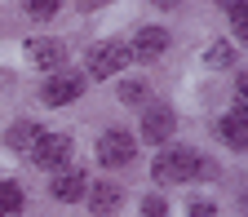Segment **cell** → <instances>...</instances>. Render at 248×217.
<instances>
[{
    "label": "cell",
    "mask_w": 248,
    "mask_h": 217,
    "mask_svg": "<svg viewBox=\"0 0 248 217\" xmlns=\"http://www.w3.org/2000/svg\"><path fill=\"white\" fill-rule=\"evenodd\" d=\"M151 173H155V182L173 186V182H191V177H213L217 164L204 160V155L191 151V146H169L164 155H155V169Z\"/></svg>",
    "instance_id": "6da1fadb"
},
{
    "label": "cell",
    "mask_w": 248,
    "mask_h": 217,
    "mask_svg": "<svg viewBox=\"0 0 248 217\" xmlns=\"http://www.w3.org/2000/svg\"><path fill=\"white\" fill-rule=\"evenodd\" d=\"M27 155H31L40 169H67V160H71V138H67V133H40L36 146H31Z\"/></svg>",
    "instance_id": "7a4b0ae2"
},
{
    "label": "cell",
    "mask_w": 248,
    "mask_h": 217,
    "mask_svg": "<svg viewBox=\"0 0 248 217\" xmlns=\"http://www.w3.org/2000/svg\"><path fill=\"white\" fill-rule=\"evenodd\" d=\"M129 49L124 45H115V40H107V45H93L89 49V76H98V80H107V76H115V71H124L129 67Z\"/></svg>",
    "instance_id": "3957f363"
},
{
    "label": "cell",
    "mask_w": 248,
    "mask_h": 217,
    "mask_svg": "<svg viewBox=\"0 0 248 217\" xmlns=\"http://www.w3.org/2000/svg\"><path fill=\"white\" fill-rule=\"evenodd\" d=\"M84 93V76L80 71H53L49 80H45V89H40V98L49 102V107H67V102H76Z\"/></svg>",
    "instance_id": "277c9868"
},
{
    "label": "cell",
    "mask_w": 248,
    "mask_h": 217,
    "mask_svg": "<svg viewBox=\"0 0 248 217\" xmlns=\"http://www.w3.org/2000/svg\"><path fill=\"white\" fill-rule=\"evenodd\" d=\"M133 155H138V142H133V133H124V129H111V133H102V142H98V160H102L107 169L129 164Z\"/></svg>",
    "instance_id": "5b68a950"
},
{
    "label": "cell",
    "mask_w": 248,
    "mask_h": 217,
    "mask_svg": "<svg viewBox=\"0 0 248 217\" xmlns=\"http://www.w3.org/2000/svg\"><path fill=\"white\" fill-rule=\"evenodd\" d=\"M173 129H177V120H173V111L164 107V102H151L146 111H142V142H169L173 138Z\"/></svg>",
    "instance_id": "8992f818"
},
{
    "label": "cell",
    "mask_w": 248,
    "mask_h": 217,
    "mask_svg": "<svg viewBox=\"0 0 248 217\" xmlns=\"http://www.w3.org/2000/svg\"><path fill=\"white\" fill-rule=\"evenodd\" d=\"M217 133H222V142H226V146H235V151H244V146H248V111H244V102H239L231 115L217 120Z\"/></svg>",
    "instance_id": "52a82bcc"
},
{
    "label": "cell",
    "mask_w": 248,
    "mask_h": 217,
    "mask_svg": "<svg viewBox=\"0 0 248 217\" xmlns=\"http://www.w3.org/2000/svg\"><path fill=\"white\" fill-rule=\"evenodd\" d=\"M84 191H89V177H84L80 169H62V173L53 177V200H62V204L84 200Z\"/></svg>",
    "instance_id": "ba28073f"
},
{
    "label": "cell",
    "mask_w": 248,
    "mask_h": 217,
    "mask_svg": "<svg viewBox=\"0 0 248 217\" xmlns=\"http://www.w3.org/2000/svg\"><path fill=\"white\" fill-rule=\"evenodd\" d=\"M164 49H169V31H164V27H142L129 53H133V58H142V62H151V58H160Z\"/></svg>",
    "instance_id": "9c48e42d"
},
{
    "label": "cell",
    "mask_w": 248,
    "mask_h": 217,
    "mask_svg": "<svg viewBox=\"0 0 248 217\" xmlns=\"http://www.w3.org/2000/svg\"><path fill=\"white\" fill-rule=\"evenodd\" d=\"M27 58L36 62V67H45V71H58L62 62H67V49H62V40H31L27 45Z\"/></svg>",
    "instance_id": "30bf717a"
},
{
    "label": "cell",
    "mask_w": 248,
    "mask_h": 217,
    "mask_svg": "<svg viewBox=\"0 0 248 217\" xmlns=\"http://www.w3.org/2000/svg\"><path fill=\"white\" fill-rule=\"evenodd\" d=\"M89 208L98 213V217L115 213V208H120V186H111V182H98V186H89Z\"/></svg>",
    "instance_id": "8fae6325"
},
{
    "label": "cell",
    "mask_w": 248,
    "mask_h": 217,
    "mask_svg": "<svg viewBox=\"0 0 248 217\" xmlns=\"http://www.w3.org/2000/svg\"><path fill=\"white\" fill-rule=\"evenodd\" d=\"M18 213H22V186L0 182V217H18Z\"/></svg>",
    "instance_id": "7c38bea8"
},
{
    "label": "cell",
    "mask_w": 248,
    "mask_h": 217,
    "mask_svg": "<svg viewBox=\"0 0 248 217\" xmlns=\"http://www.w3.org/2000/svg\"><path fill=\"white\" fill-rule=\"evenodd\" d=\"M36 138H40L36 124H14V129H9V146H14V151H31V146H36Z\"/></svg>",
    "instance_id": "4fadbf2b"
},
{
    "label": "cell",
    "mask_w": 248,
    "mask_h": 217,
    "mask_svg": "<svg viewBox=\"0 0 248 217\" xmlns=\"http://www.w3.org/2000/svg\"><path fill=\"white\" fill-rule=\"evenodd\" d=\"M204 58H208V67H231V62H235V45H226V40H213Z\"/></svg>",
    "instance_id": "5bb4252c"
},
{
    "label": "cell",
    "mask_w": 248,
    "mask_h": 217,
    "mask_svg": "<svg viewBox=\"0 0 248 217\" xmlns=\"http://www.w3.org/2000/svg\"><path fill=\"white\" fill-rule=\"evenodd\" d=\"M120 102L142 107V102H146V84H142V80H124V84H120Z\"/></svg>",
    "instance_id": "9a60e30c"
},
{
    "label": "cell",
    "mask_w": 248,
    "mask_h": 217,
    "mask_svg": "<svg viewBox=\"0 0 248 217\" xmlns=\"http://www.w3.org/2000/svg\"><path fill=\"white\" fill-rule=\"evenodd\" d=\"M231 27H235L239 40L248 36V5H244V0H231Z\"/></svg>",
    "instance_id": "2e32d148"
},
{
    "label": "cell",
    "mask_w": 248,
    "mask_h": 217,
    "mask_svg": "<svg viewBox=\"0 0 248 217\" xmlns=\"http://www.w3.org/2000/svg\"><path fill=\"white\" fill-rule=\"evenodd\" d=\"M58 5H62V0H27V14L31 18H53Z\"/></svg>",
    "instance_id": "e0dca14e"
},
{
    "label": "cell",
    "mask_w": 248,
    "mask_h": 217,
    "mask_svg": "<svg viewBox=\"0 0 248 217\" xmlns=\"http://www.w3.org/2000/svg\"><path fill=\"white\" fill-rule=\"evenodd\" d=\"M142 217H169L164 200H160V195H151V200H142Z\"/></svg>",
    "instance_id": "ac0fdd59"
},
{
    "label": "cell",
    "mask_w": 248,
    "mask_h": 217,
    "mask_svg": "<svg viewBox=\"0 0 248 217\" xmlns=\"http://www.w3.org/2000/svg\"><path fill=\"white\" fill-rule=\"evenodd\" d=\"M186 217H217V213H213V204H208V200H195Z\"/></svg>",
    "instance_id": "d6986e66"
},
{
    "label": "cell",
    "mask_w": 248,
    "mask_h": 217,
    "mask_svg": "<svg viewBox=\"0 0 248 217\" xmlns=\"http://www.w3.org/2000/svg\"><path fill=\"white\" fill-rule=\"evenodd\" d=\"M76 5H80L84 14H93V9H102V5H107V0H76Z\"/></svg>",
    "instance_id": "ffe728a7"
},
{
    "label": "cell",
    "mask_w": 248,
    "mask_h": 217,
    "mask_svg": "<svg viewBox=\"0 0 248 217\" xmlns=\"http://www.w3.org/2000/svg\"><path fill=\"white\" fill-rule=\"evenodd\" d=\"M155 5H160V9H177V0H155Z\"/></svg>",
    "instance_id": "44dd1931"
}]
</instances>
